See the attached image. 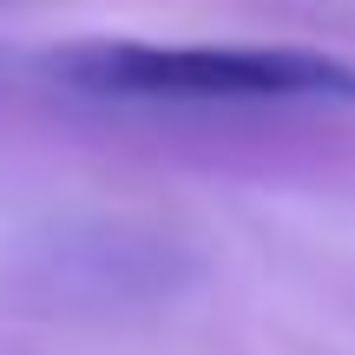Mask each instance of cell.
<instances>
[{
	"label": "cell",
	"mask_w": 355,
	"mask_h": 355,
	"mask_svg": "<svg viewBox=\"0 0 355 355\" xmlns=\"http://www.w3.org/2000/svg\"><path fill=\"white\" fill-rule=\"evenodd\" d=\"M184 277H191L184 243L139 224H86L40 243L26 290L46 309H132V303L171 296Z\"/></svg>",
	"instance_id": "2"
},
{
	"label": "cell",
	"mask_w": 355,
	"mask_h": 355,
	"mask_svg": "<svg viewBox=\"0 0 355 355\" xmlns=\"http://www.w3.org/2000/svg\"><path fill=\"white\" fill-rule=\"evenodd\" d=\"M46 73L99 99H343L355 66L303 46H152V40H73L46 53Z\"/></svg>",
	"instance_id": "1"
}]
</instances>
